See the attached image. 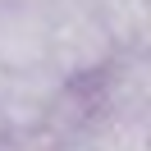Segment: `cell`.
<instances>
[{
  "label": "cell",
  "mask_w": 151,
  "mask_h": 151,
  "mask_svg": "<svg viewBox=\"0 0 151 151\" xmlns=\"http://www.w3.org/2000/svg\"><path fill=\"white\" fill-rule=\"evenodd\" d=\"M114 55V37L96 9H64L50 19V46H46V64L60 78H78V73H96L105 69Z\"/></svg>",
  "instance_id": "6da1fadb"
},
{
  "label": "cell",
  "mask_w": 151,
  "mask_h": 151,
  "mask_svg": "<svg viewBox=\"0 0 151 151\" xmlns=\"http://www.w3.org/2000/svg\"><path fill=\"white\" fill-rule=\"evenodd\" d=\"M50 46V19L32 5H5L0 9V73H23V69L46 64Z\"/></svg>",
  "instance_id": "7a4b0ae2"
},
{
  "label": "cell",
  "mask_w": 151,
  "mask_h": 151,
  "mask_svg": "<svg viewBox=\"0 0 151 151\" xmlns=\"http://www.w3.org/2000/svg\"><path fill=\"white\" fill-rule=\"evenodd\" d=\"M23 5H32V9H41L46 19H55V14H64V9H83L87 0H23Z\"/></svg>",
  "instance_id": "3957f363"
},
{
  "label": "cell",
  "mask_w": 151,
  "mask_h": 151,
  "mask_svg": "<svg viewBox=\"0 0 151 151\" xmlns=\"http://www.w3.org/2000/svg\"><path fill=\"white\" fill-rule=\"evenodd\" d=\"M5 147H9V133H5V124H0V151H5Z\"/></svg>",
  "instance_id": "277c9868"
}]
</instances>
